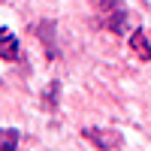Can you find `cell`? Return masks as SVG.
<instances>
[{"mask_svg": "<svg viewBox=\"0 0 151 151\" xmlns=\"http://www.w3.org/2000/svg\"><path fill=\"white\" fill-rule=\"evenodd\" d=\"M97 18L109 33H130V9L124 0H97Z\"/></svg>", "mask_w": 151, "mask_h": 151, "instance_id": "6da1fadb", "label": "cell"}, {"mask_svg": "<svg viewBox=\"0 0 151 151\" xmlns=\"http://www.w3.org/2000/svg\"><path fill=\"white\" fill-rule=\"evenodd\" d=\"M82 136H85L94 148H100V151H112V148H121V145H124L121 130H112V127H85Z\"/></svg>", "mask_w": 151, "mask_h": 151, "instance_id": "7a4b0ae2", "label": "cell"}, {"mask_svg": "<svg viewBox=\"0 0 151 151\" xmlns=\"http://www.w3.org/2000/svg\"><path fill=\"white\" fill-rule=\"evenodd\" d=\"M130 52H133V58H139V60H151V33L145 27L130 33Z\"/></svg>", "mask_w": 151, "mask_h": 151, "instance_id": "3957f363", "label": "cell"}, {"mask_svg": "<svg viewBox=\"0 0 151 151\" xmlns=\"http://www.w3.org/2000/svg\"><path fill=\"white\" fill-rule=\"evenodd\" d=\"M0 58L3 60H15L18 58V40L12 36L9 27H0Z\"/></svg>", "mask_w": 151, "mask_h": 151, "instance_id": "277c9868", "label": "cell"}, {"mask_svg": "<svg viewBox=\"0 0 151 151\" xmlns=\"http://www.w3.org/2000/svg\"><path fill=\"white\" fill-rule=\"evenodd\" d=\"M18 145V130L15 127H3V142H0V151H15Z\"/></svg>", "mask_w": 151, "mask_h": 151, "instance_id": "5b68a950", "label": "cell"}]
</instances>
